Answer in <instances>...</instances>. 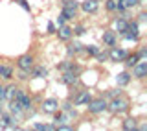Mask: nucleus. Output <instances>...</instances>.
Wrapping results in <instances>:
<instances>
[{"mask_svg": "<svg viewBox=\"0 0 147 131\" xmlns=\"http://www.w3.org/2000/svg\"><path fill=\"white\" fill-rule=\"evenodd\" d=\"M118 2H121V0H118Z\"/></svg>", "mask_w": 147, "mask_h": 131, "instance_id": "39", "label": "nucleus"}, {"mask_svg": "<svg viewBox=\"0 0 147 131\" xmlns=\"http://www.w3.org/2000/svg\"><path fill=\"white\" fill-rule=\"evenodd\" d=\"M81 8H83L85 13H96L98 8H99V2L98 0H85V2L81 4Z\"/></svg>", "mask_w": 147, "mask_h": 131, "instance_id": "10", "label": "nucleus"}, {"mask_svg": "<svg viewBox=\"0 0 147 131\" xmlns=\"http://www.w3.org/2000/svg\"><path fill=\"white\" fill-rule=\"evenodd\" d=\"M6 100V87H0V102Z\"/></svg>", "mask_w": 147, "mask_h": 131, "instance_id": "32", "label": "nucleus"}, {"mask_svg": "<svg viewBox=\"0 0 147 131\" xmlns=\"http://www.w3.org/2000/svg\"><path fill=\"white\" fill-rule=\"evenodd\" d=\"M79 4L76 0H63V8H70V9H77Z\"/></svg>", "mask_w": 147, "mask_h": 131, "instance_id": "24", "label": "nucleus"}, {"mask_svg": "<svg viewBox=\"0 0 147 131\" xmlns=\"http://www.w3.org/2000/svg\"><path fill=\"white\" fill-rule=\"evenodd\" d=\"M61 17L64 18V20H72V18L76 17V9H70V8H63V11H61Z\"/></svg>", "mask_w": 147, "mask_h": 131, "instance_id": "19", "label": "nucleus"}, {"mask_svg": "<svg viewBox=\"0 0 147 131\" xmlns=\"http://www.w3.org/2000/svg\"><path fill=\"white\" fill-rule=\"evenodd\" d=\"M66 120H68V115H64V113H61V115L55 116V124H61V126H63Z\"/></svg>", "mask_w": 147, "mask_h": 131, "instance_id": "25", "label": "nucleus"}, {"mask_svg": "<svg viewBox=\"0 0 147 131\" xmlns=\"http://www.w3.org/2000/svg\"><path fill=\"white\" fill-rule=\"evenodd\" d=\"M131 74L127 72V70H123V72H119L118 76H116V83L119 87H125V85H129V83H131Z\"/></svg>", "mask_w": 147, "mask_h": 131, "instance_id": "12", "label": "nucleus"}, {"mask_svg": "<svg viewBox=\"0 0 147 131\" xmlns=\"http://www.w3.org/2000/svg\"><path fill=\"white\" fill-rule=\"evenodd\" d=\"M0 76L6 78V79H11L13 78V68L9 67V65H2V63H0Z\"/></svg>", "mask_w": 147, "mask_h": 131, "instance_id": "15", "label": "nucleus"}, {"mask_svg": "<svg viewBox=\"0 0 147 131\" xmlns=\"http://www.w3.org/2000/svg\"><path fill=\"white\" fill-rule=\"evenodd\" d=\"M48 31H50V33H53V31H55V26L52 24V22H50V24H48Z\"/></svg>", "mask_w": 147, "mask_h": 131, "instance_id": "35", "label": "nucleus"}, {"mask_svg": "<svg viewBox=\"0 0 147 131\" xmlns=\"http://www.w3.org/2000/svg\"><path fill=\"white\" fill-rule=\"evenodd\" d=\"M136 126H138V122L134 118H125L123 120V131H132Z\"/></svg>", "mask_w": 147, "mask_h": 131, "instance_id": "18", "label": "nucleus"}, {"mask_svg": "<svg viewBox=\"0 0 147 131\" xmlns=\"http://www.w3.org/2000/svg\"><path fill=\"white\" fill-rule=\"evenodd\" d=\"M44 131H55V124H46L44 126Z\"/></svg>", "mask_w": 147, "mask_h": 131, "instance_id": "33", "label": "nucleus"}, {"mask_svg": "<svg viewBox=\"0 0 147 131\" xmlns=\"http://www.w3.org/2000/svg\"><path fill=\"white\" fill-rule=\"evenodd\" d=\"M31 78H46V74H48V70H46L44 67H31Z\"/></svg>", "mask_w": 147, "mask_h": 131, "instance_id": "16", "label": "nucleus"}, {"mask_svg": "<svg viewBox=\"0 0 147 131\" xmlns=\"http://www.w3.org/2000/svg\"><path fill=\"white\" fill-rule=\"evenodd\" d=\"M103 43L107 46H114V44H116V31H112V30L105 31V33H103Z\"/></svg>", "mask_w": 147, "mask_h": 131, "instance_id": "14", "label": "nucleus"}, {"mask_svg": "<svg viewBox=\"0 0 147 131\" xmlns=\"http://www.w3.org/2000/svg\"><path fill=\"white\" fill-rule=\"evenodd\" d=\"M42 113H55V111L59 109V100L57 98H46L42 102Z\"/></svg>", "mask_w": 147, "mask_h": 131, "instance_id": "6", "label": "nucleus"}, {"mask_svg": "<svg viewBox=\"0 0 147 131\" xmlns=\"http://www.w3.org/2000/svg\"><path fill=\"white\" fill-rule=\"evenodd\" d=\"M57 24H59V26H63V24H64V18H63V17H59V18H57Z\"/></svg>", "mask_w": 147, "mask_h": 131, "instance_id": "36", "label": "nucleus"}, {"mask_svg": "<svg viewBox=\"0 0 147 131\" xmlns=\"http://www.w3.org/2000/svg\"><path fill=\"white\" fill-rule=\"evenodd\" d=\"M85 52H86V54H90V55H96V54L99 52V48H98V46H86Z\"/></svg>", "mask_w": 147, "mask_h": 131, "instance_id": "27", "label": "nucleus"}, {"mask_svg": "<svg viewBox=\"0 0 147 131\" xmlns=\"http://www.w3.org/2000/svg\"><path fill=\"white\" fill-rule=\"evenodd\" d=\"M119 94H121V91H110V96H119Z\"/></svg>", "mask_w": 147, "mask_h": 131, "instance_id": "34", "label": "nucleus"}, {"mask_svg": "<svg viewBox=\"0 0 147 131\" xmlns=\"http://www.w3.org/2000/svg\"><path fill=\"white\" fill-rule=\"evenodd\" d=\"M72 31H74L76 35H83V33H85V28H83V26H77L76 30H72Z\"/></svg>", "mask_w": 147, "mask_h": 131, "instance_id": "31", "label": "nucleus"}, {"mask_svg": "<svg viewBox=\"0 0 147 131\" xmlns=\"http://www.w3.org/2000/svg\"><path fill=\"white\" fill-rule=\"evenodd\" d=\"M57 35H59V39H61V41H68V39H72L74 31H72L70 26H64V24H63V26H59Z\"/></svg>", "mask_w": 147, "mask_h": 131, "instance_id": "11", "label": "nucleus"}, {"mask_svg": "<svg viewBox=\"0 0 147 131\" xmlns=\"http://www.w3.org/2000/svg\"><path fill=\"white\" fill-rule=\"evenodd\" d=\"M9 109H11L13 115H22V109H20V105H18L17 100H9Z\"/></svg>", "mask_w": 147, "mask_h": 131, "instance_id": "21", "label": "nucleus"}, {"mask_svg": "<svg viewBox=\"0 0 147 131\" xmlns=\"http://www.w3.org/2000/svg\"><path fill=\"white\" fill-rule=\"evenodd\" d=\"M17 65H18L20 70H28V72H30V68L33 67V57H31L30 54H24L17 59Z\"/></svg>", "mask_w": 147, "mask_h": 131, "instance_id": "8", "label": "nucleus"}, {"mask_svg": "<svg viewBox=\"0 0 147 131\" xmlns=\"http://www.w3.org/2000/svg\"><path fill=\"white\" fill-rule=\"evenodd\" d=\"M127 37V39H131V41H138V37H140V30H138V22H127V30H125V33H123Z\"/></svg>", "mask_w": 147, "mask_h": 131, "instance_id": "5", "label": "nucleus"}, {"mask_svg": "<svg viewBox=\"0 0 147 131\" xmlns=\"http://www.w3.org/2000/svg\"><path fill=\"white\" fill-rule=\"evenodd\" d=\"M107 109H110V113H114V115L125 113V111L129 109V100H127V98H123L121 94H119V96H114L112 100L107 104Z\"/></svg>", "mask_w": 147, "mask_h": 131, "instance_id": "1", "label": "nucleus"}, {"mask_svg": "<svg viewBox=\"0 0 147 131\" xmlns=\"http://www.w3.org/2000/svg\"><path fill=\"white\" fill-rule=\"evenodd\" d=\"M17 92H18V89L15 85L6 87V100H15V98H17Z\"/></svg>", "mask_w": 147, "mask_h": 131, "instance_id": "17", "label": "nucleus"}, {"mask_svg": "<svg viewBox=\"0 0 147 131\" xmlns=\"http://www.w3.org/2000/svg\"><path fill=\"white\" fill-rule=\"evenodd\" d=\"M105 2H107V9H109V11H116V8H118L116 0H105Z\"/></svg>", "mask_w": 147, "mask_h": 131, "instance_id": "26", "label": "nucleus"}, {"mask_svg": "<svg viewBox=\"0 0 147 131\" xmlns=\"http://www.w3.org/2000/svg\"><path fill=\"white\" fill-rule=\"evenodd\" d=\"M145 18H147V15H145V13H140V20H142V22H144V20H145Z\"/></svg>", "mask_w": 147, "mask_h": 131, "instance_id": "37", "label": "nucleus"}, {"mask_svg": "<svg viewBox=\"0 0 147 131\" xmlns=\"http://www.w3.org/2000/svg\"><path fill=\"white\" fill-rule=\"evenodd\" d=\"M107 104L109 102L105 100V98H96V100H90L86 105H88L90 113H103V111L107 109Z\"/></svg>", "mask_w": 147, "mask_h": 131, "instance_id": "2", "label": "nucleus"}, {"mask_svg": "<svg viewBox=\"0 0 147 131\" xmlns=\"http://www.w3.org/2000/svg\"><path fill=\"white\" fill-rule=\"evenodd\" d=\"M138 61H140L138 54H132V55H127V57H125V65H127V67H134Z\"/></svg>", "mask_w": 147, "mask_h": 131, "instance_id": "22", "label": "nucleus"}, {"mask_svg": "<svg viewBox=\"0 0 147 131\" xmlns=\"http://www.w3.org/2000/svg\"><path fill=\"white\" fill-rule=\"evenodd\" d=\"M20 131H28V129H20ZM31 131H33V129H31Z\"/></svg>", "mask_w": 147, "mask_h": 131, "instance_id": "38", "label": "nucleus"}, {"mask_svg": "<svg viewBox=\"0 0 147 131\" xmlns=\"http://www.w3.org/2000/svg\"><path fill=\"white\" fill-rule=\"evenodd\" d=\"M138 4H140V0H121L123 8H136Z\"/></svg>", "mask_w": 147, "mask_h": 131, "instance_id": "23", "label": "nucleus"}, {"mask_svg": "<svg viewBox=\"0 0 147 131\" xmlns=\"http://www.w3.org/2000/svg\"><path fill=\"white\" fill-rule=\"evenodd\" d=\"M44 126H46V124H42V122H37V124L33 126V131H44Z\"/></svg>", "mask_w": 147, "mask_h": 131, "instance_id": "30", "label": "nucleus"}, {"mask_svg": "<svg viewBox=\"0 0 147 131\" xmlns=\"http://www.w3.org/2000/svg\"><path fill=\"white\" fill-rule=\"evenodd\" d=\"M127 55L129 54L123 48H116V46H112L110 52H109V59H110V61H116V63H121V61H125Z\"/></svg>", "mask_w": 147, "mask_h": 131, "instance_id": "3", "label": "nucleus"}, {"mask_svg": "<svg viewBox=\"0 0 147 131\" xmlns=\"http://www.w3.org/2000/svg\"><path fill=\"white\" fill-rule=\"evenodd\" d=\"M116 30L119 31V33H125V30H127V20H125L123 17L116 18Z\"/></svg>", "mask_w": 147, "mask_h": 131, "instance_id": "20", "label": "nucleus"}, {"mask_svg": "<svg viewBox=\"0 0 147 131\" xmlns=\"http://www.w3.org/2000/svg\"><path fill=\"white\" fill-rule=\"evenodd\" d=\"M132 76L134 78H145L147 76V61H144V59H142V61H138L134 67H132Z\"/></svg>", "mask_w": 147, "mask_h": 131, "instance_id": "7", "label": "nucleus"}, {"mask_svg": "<svg viewBox=\"0 0 147 131\" xmlns=\"http://www.w3.org/2000/svg\"><path fill=\"white\" fill-rule=\"evenodd\" d=\"M90 100H92L90 92H88V91H81L79 94L76 96V100H74V104H76V105H83V104H88Z\"/></svg>", "mask_w": 147, "mask_h": 131, "instance_id": "13", "label": "nucleus"}, {"mask_svg": "<svg viewBox=\"0 0 147 131\" xmlns=\"http://www.w3.org/2000/svg\"><path fill=\"white\" fill-rule=\"evenodd\" d=\"M61 81L66 83V85H76V83L79 81V78H77V72H76V70H66V72L63 74Z\"/></svg>", "mask_w": 147, "mask_h": 131, "instance_id": "9", "label": "nucleus"}, {"mask_svg": "<svg viewBox=\"0 0 147 131\" xmlns=\"http://www.w3.org/2000/svg\"><path fill=\"white\" fill-rule=\"evenodd\" d=\"M55 131H74V128L72 126H59V128H55Z\"/></svg>", "mask_w": 147, "mask_h": 131, "instance_id": "29", "label": "nucleus"}, {"mask_svg": "<svg viewBox=\"0 0 147 131\" xmlns=\"http://www.w3.org/2000/svg\"><path fill=\"white\" fill-rule=\"evenodd\" d=\"M15 100L18 102V105H20V109H22V111H30V109H31V98L28 96L24 91H18Z\"/></svg>", "mask_w": 147, "mask_h": 131, "instance_id": "4", "label": "nucleus"}, {"mask_svg": "<svg viewBox=\"0 0 147 131\" xmlns=\"http://www.w3.org/2000/svg\"><path fill=\"white\" fill-rule=\"evenodd\" d=\"M96 59H98V61H105V59H109V54L107 52H98L96 54Z\"/></svg>", "mask_w": 147, "mask_h": 131, "instance_id": "28", "label": "nucleus"}]
</instances>
